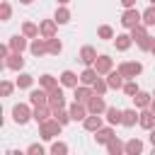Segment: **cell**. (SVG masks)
I'll list each match as a JSON object with an SVG mask.
<instances>
[{
	"instance_id": "obj_2",
	"label": "cell",
	"mask_w": 155,
	"mask_h": 155,
	"mask_svg": "<svg viewBox=\"0 0 155 155\" xmlns=\"http://www.w3.org/2000/svg\"><path fill=\"white\" fill-rule=\"evenodd\" d=\"M126 80H133V78H138L140 73H143V63H138V61H124V63H119V68H116Z\"/></svg>"
},
{
	"instance_id": "obj_35",
	"label": "cell",
	"mask_w": 155,
	"mask_h": 155,
	"mask_svg": "<svg viewBox=\"0 0 155 155\" xmlns=\"http://www.w3.org/2000/svg\"><path fill=\"white\" fill-rule=\"evenodd\" d=\"M48 41V53H53V56H58L61 51H63V41L61 39H56V36H51V39H46Z\"/></svg>"
},
{
	"instance_id": "obj_18",
	"label": "cell",
	"mask_w": 155,
	"mask_h": 155,
	"mask_svg": "<svg viewBox=\"0 0 155 155\" xmlns=\"http://www.w3.org/2000/svg\"><path fill=\"white\" fill-rule=\"evenodd\" d=\"M102 124H104V119H102V114H87V119L82 121V126H85V131H99L102 128Z\"/></svg>"
},
{
	"instance_id": "obj_12",
	"label": "cell",
	"mask_w": 155,
	"mask_h": 155,
	"mask_svg": "<svg viewBox=\"0 0 155 155\" xmlns=\"http://www.w3.org/2000/svg\"><path fill=\"white\" fill-rule=\"evenodd\" d=\"M39 29H41V36H44V39H51V36H56V31H58V22H56V19H41V22H39Z\"/></svg>"
},
{
	"instance_id": "obj_8",
	"label": "cell",
	"mask_w": 155,
	"mask_h": 155,
	"mask_svg": "<svg viewBox=\"0 0 155 155\" xmlns=\"http://www.w3.org/2000/svg\"><path fill=\"white\" fill-rule=\"evenodd\" d=\"M29 104H31V107H44V104H48V90H44V87L31 90V92H29Z\"/></svg>"
},
{
	"instance_id": "obj_46",
	"label": "cell",
	"mask_w": 155,
	"mask_h": 155,
	"mask_svg": "<svg viewBox=\"0 0 155 155\" xmlns=\"http://www.w3.org/2000/svg\"><path fill=\"white\" fill-rule=\"evenodd\" d=\"M150 111L155 114V97H153V102H150Z\"/></svg>"
},
{
	"instance_id": "obj_42",
	"label": "cell",
	"mask_w": 155,
	"mask_h": 155,
	"mask_svg": "<svg viewBox=\"0 0 155 155\" xmlns=\"http://www.w3.org/2000/svg\"><path fill=\"white\" fill-rule=\"evenodd\" d=\"M12 90H15V85H12L10 80H2V82H0V92H2V97H10Z\"/></svg>"
},
{
	"instance_id": "obj_21",
	"label": "cell",
	"mask_w": 155,
	"mask_h": 155,
	"mask_svg": "<svg viewBox=\"0 0 155 155\" xmlns=\"http://www.w3.org/2000/svg\"><path fill=\"white\" fill-rule=\"evenodd\" d=\"M99 78V73H97V68L94 65H87L82 73H80V85H90L92 87V82Z\"/></svg>"
},
{
	"instance_id": "obj_17",
	"label": "cell",
	"mask_w": 155,
	"mask_h": 155,
	"mask_svg": "<svg viewBox=\"0 0 155 155\" xmlns=\"http://www.w3.org/2000/svg\"><path fill=\"white\" fill-rule=\"evenodd\" d=\"M94 68H97V73L99 75H107L109 70H114V61L109 58V56H97V61H94Z\"/></svg>"
},
{
	"instance_id": "obj_30",
	"label": "cell",
	"mask_w": 155,
	"mask_h": 155,
	"mask_svg": "<svg viewBox=\"0 0 155 155\" xmlns=\"http://www.w3.org/2000/svg\"><path fill=\"white\" fill-rule=\"evenodd\" d=\"M128 34H131V39H133V44H138L140 39H145L148 36V27L140 22V24H136L133 29H128Z\"/></svg>"
},
{
	"instance_id": "obj_31",
	"label": "cell",
	"mask_w": 155,
	"mask_h": 155,
	"mask_svg": "<svg viewBox=\"0 0 155 155\" xmlns=\"http://www.w3.org/2000/svg\"><path fill=\"white\" fill-rule=\"evenodd\" d=\"M53 19H56L58 24H68V22H70V10H68L65 5H58V7H56V15H53Z\"/></svg>"
},
{
	"instance_id": "obj_41",
	"label": "cell",
	"mask_w": 155,
	"mask_h": 155,
	"mask_svg": "<svg viewBox=\"0 0 155 155\" xmlns=\"http://www.w3.org/2000/svg\"><path fill=\"white\" fill-rule=\"evenodd\" d=\"M153 44H155V36H150V34H148L145 39H140V41H138V48H140V51H150V48H153Z\"/></svg>"
},
{
	"instance_id": "obj_26",
	"label": "cell",
	"mask_w": 155,
	"mask_h": 155,
	"mask_svg": "<svg viewBox=\"0 0 155 155\" xmlns=\"http://www.w3.org/2000/svg\"><path fill=\"white\" fill-rule=\"evenodd\" d=\"M107 116V124H111V126H119L121 124V114H124V109H116V107H107V111H104Z\"/></svg>"
},
{
	"instance_id": "obj_49",
	"label": "cell",
	"mask_w": 155,
	"mask_h": 155,
	"mask_svg": "<svg viewBox=\"0 0 155 155\" xmlns=\"http://www.w3.org/2000/svg\"><path fill=\"white\" fill-rule=\"evenodd\" d=\"M150 53H153V56H155V44H153V48H150Z\"/></svg>"
},
{
	"instance_id": "obj_10",
	"label": "cell",
	"mask_w": 155,
	"mask_h": 155,
	"mask_svg": "<svg viewBox=\"0 0 155 155\" xmlns=\"http://www.w3.org/2000/svg\"><path fill=\"white\" fill-rule=\"evenodd\" d=\"M7 46H10V51H17V53H24V51L29 48V44H27V36H24V34H15V36H10Z\"/></svg>"
},
{
	"instance_id": "obj_24",
	"label": "cell",
	"mask_w": 155,
	"mask_h": 155,
	"mask_svg": "<svg viewBox=\"0 0 155 155\" xmlns=\"http://www.w3.org/2000/svg\"><path fill=\"white\" fill-rule=\"evenodd\" d=\"M131 99H133L136 109H148V107H150V102H153V94H150V92H143V90H140V92H138L136 97H131Z\"/></svg>"
},
{
	"instance_id": "obj_20",
	"label": "cell",
	"mask_w": 155,
	"mask_h": 155,
	"mask_svg": "<svg viewBox=\"0 0 155 155\" xmlns=\"http://www.w3.org/2000/svg\"><path fill=\"white\" fill-rule=\"evenodd\" d=\"M138 116H140V109H138V111H136V109H124V114H121V126H126V128L136 126V124H138Z\"/></svg>"
},
{
	"instance_id": "obj_9",
	"label": "cell",
	"mask_w": 155,
	"mask_h": 155,
	"mask_svg": "<svg viewBox=\"0 0 155 155\" xmlns=\"http://www.w3.org/2000/svg\"><path fill=\"white\" fill-rule=\"evenodd\" d=\"M87 109H90V114H104V111H107V102H104V97L94 92V94L90 97V102H87Z\"/></svg>"
},
{
	"instance_id": "obj_5",
	"label": "cell",
	"mask_w": 155,
	"mask_h": 155,
	"mask_svg": "<svg viewBox=\"0 0 155 155\" xmlns=\"http://www.w3.org/2000/svg\"><path fill=\"white\" fill-rule=\"evenodd\" d=\"M48 107L56 111V109H65V94H63V85L48 90Z\"/></svg>"
},
{
	"instance_id": "obj_38",
	"label": "cell",
	"mask_w": 155,
	"mask_h": 155,
	"mask_svg": "<svg viewBox=\"0 0 155 155\" xmlns=\"http://www.w3.org/2000/svg\"><path fill=\"white\" fill-rule=\"evenodd\" d=\"M92 90H94L97 94H104V92L109 90V85H107V78H97V80L92 82Z\"/></svg>"
},
{
	"instance_id": "obj_40",
	"label": "cell",
	"mask_w": 155,
	"mask_h": 155,
	"mask_svg": "<svg viewBox=\"0 0 155 155\" xmlns=\"http://www.w3.org/2000/svg\"><path fill=\"white\" fill-rule=\"evenodd\" d=\"M51 153H53V155H65V153H68V145H65L63 140H53V143H51Z\"/></svg>"
},
{
	"instance_id": "obj_32",
	"label": "cell",
	"mask_w": 155,
	"mask_h": 155,
	"mask_svg": "<svg viewBox=\"0 0 155 155\" xmlns=\"http://www.w3.org/2000/svg\"><path fill=\"white\" fill-rule=\"evenodd\" d=\"M61 85V80H56L53 75H48V73H44L41 78H39V87H44V90H53V87H58Z\"/></svg>"
},
{
	"instance_id": "obj_37",
	"label": "cell",
	"mask_w": 155,
	"mask_h": 155,
	"mask_svg": "<svg viewBox=\"0 0 155 155\" xmlns=\"http://www.w3.org/2000/svg\"><path fill=\"white\" fill-rule=\"evenodd\" d=\"M97 36L104 39V41H109V39H114V29H111L109 24H102V27L97 29Z\"/></svg>"
},
{
	"instance_id": "obj_13",
	"label": "cell",
	"mask_w": 155,
	"mask_h": 155,
	"mask_svg": "<svg viewBox=\"0 0 155 155\" xmlns=\"http://www.w3.org/2000/svg\"><path fill=\"white\" fill-rule=\"evenodd\" d=\"M124 82H126V78H124L119 70H109V73H107V85H109V90H124Z\"/></svg>"
},
{
	"instance_id": "obj_16",
	"label": "cell",
	"mask_w": 155,
	"mask_h": 155,
	"mask_svg": "<svg viewBox=\"0 0 155 155\" xmlns=\"http://www.w3.org/2000/svg\"><path fill=\"white\" fill-rule=\"evenodd\" d=\"M138 126H140V128H145V131L155 128V114L150 111V107H148V109H140V116H138Z\"/></svg>"
},
{
	"instance_id": "obj_22",
	"label": "cell",
	"mask_w": 155,
	"mask_h": 155,
	"mask_svg": "<svg viewBox=\"0 0 155 155\" xmlns=\"http://www.w3.org/2000/svg\"><path fill=\"white\" fill-rule=\"evenodd\" d=\"M58 80H61V85H63V87H78L80 75H75L73 70H63V73L58 75Z\"/></svg>"
},
{
	"instance_id": "obj_43",
	"label": "cell",
	"mask_w": 155,
	"mask_h": 155,
	"mask_svg": "<svg viewBox=\"0 0 155 155\" xmlns=\"http://www.w3.org/2000/svg\"><path fill=\"white\" fill-rule=\"evenodd\" d=\"M27 153H29V155H44V145H39V143H31V145L27 148Z\"/></svg>"
},
{
	"instance_id": "obj_47",
	"label": "cell",
	"mask_w": 155,
	"mask_h": 155,
	"mask_svg": "<svg viewBox=\"0 0 155 155\" xmlns=\"http://www.w3.org/2000/svg\"><path fill=\"white\" fill-rule=\"evenodd\" d=\"M56 2H58V5H68L70 0H56Z\"/></svg>"
},
{
	"instance_id": "obj_23",
	"label": "cell",
	"mask_w": 155,
	"mask_h": 155,
	"mask_svg": "<svg viewBox=\"0 0 155 155\" xmlns=\"http://www.w3.org/2000/svg\"><path fill=\"white\" fill-rule=\"evenodd\" d=\"M114 46H116V51H128V48L133 46L131 34H116V36H114Z\"/></svg>"
},
{
	"instance_id": "obj_44",
	"label": "cell",
	"mask_w": 155,
	"mask_h": 155,
	"mask_svg": "<svg viewBox=\"0 0 155 155\" xmlns=\"http://www.w3.org/2000/svg\"><path fill=\"white\" fill-rule=\"evenodd\" d=\"M119 2H121V7H124V10H128V7H136V2H138V0H119Z\"/></svg>"
},
{
	"instance_id": "obj_50",
	"label": "cell",
	"mask_w": 155,
	"mask_h": 155,
	"mask_svg": "<svg viewBox=\"0 0 155 155\" xmlns=\"http://www.w3.org/2000/svg\"><path fill=\"white\" fill-rule=\"evenodd\" d=\"M150 5H155V0H150Z\"/></svg>"
},
{
	"instance_id": "obj_15",
	"label": "cell",
	"mask_w": 155,
	"mask_h": 155,
	"mask_svg": "<svg viewBox=\"0 0 155 155\" xmlns=\"http://www.w3.org/2000/svg\"><path fill=\"white\" fill-rule=\"evenodd\" d=\"M114 136H116V133H114V126H111V124H109V126H102L99 131H94V140H97L99 145H107Z\"/></svg>"
},
{
	"instance_id": "obj_19",
	"label": "cell",
	"mask_w": 155,
	"mask_h": 155,
	"mask_svg": "<svg viewBox=\"0 0 155 155\" xmlns=\"http://www.w3.org/2000/svg\"><path fill=\"white\" fill-rule=\"evenodd\" d=\"M80 61H82L85 68H87V65H94V61H97L94 46H82V48H80Z\"/></svg>"
},
{
	"instance_id": "obj_25",
	"label": "cell",
	"mask_w": 155,
	"mask_h": 155,
	"mask_svg": "<svg viewBox=\"0 0 155 155\" xmlns=\"http://www.w3.org/2000/svg\"><path fill=\"white\" fill-rule=\"evenodd\" d=\"M53 116V109L48 107V104H44V107H34V121L36 124H44L46 119H51Z\"/></svg>"
},
{
	"instance_id": "obj_48",
	"label": "cell",
	"mask_w": 155,
	"mask_h": 155,
	"mask_svg": "<svg viewBox=\"0 0 155 155\" xmlns=\"http://www.w3.org/2000/svg\"><path fill=\"white\" fill-rule=\"evenodd\" d=\"M19 2H22V5H31L34 0H19Z\"/></svg>"
},
{
	"instance_id": "obj_34",
	"label": "cell",
	"mask_w": 155,
	"mask_h": 155,
	"mask_svg": "<svg viewBox=\"0 0 155 155\" xmlns=\"http://www.w3.org/2000/svg\"><path fill=\"white\" fill-rule=\"evenodd\" d=\"M138 92H140V87H138L136 78H133V80H126V82H124V94H128V97H136Z\"/></svg>"
},
{
	"instance_id": "obj_3",
	"label": "cell",
	"mask_w": 155,
	"mask_h": 155,
	"mask_svg": "<svg viewBox=\"0 0 155 155\" xmlns=\"http://www.w3.org/2000/svg\"><path fill=\"white\" fill-rule=\"evenodd\" d=\"M29 119H34V109H31L29 104H15V107H12V121H15V124L24 126Z\"/></svg>"
},
{
	"instance_id": "obj_4",
	"label": "cell",
	"mask_w": 155,
	"mask_h": 155,
	"mask_svg": "<svg viewBox=\"0 0 155 155\" xmlns=\"http://www.w3.org/2000/svg\"><path fill=\"white\" fill-rule=\"evenodd\" d=\"M140 22H143V12H138L136 7L124 10V15H121V27H124V29H133V27L140 24Z\"/></svg>"
},
{
	"instance_id": "obj_36",
	"label": "cell",
	"mask_w": 155,
	"mask_h": 155,
	"mask_svg": "<svg viewBox=\"0 0 155 155\" xmlns=\"http://www.w3.org/2000/svg\"><path fill=\"white\" fill-rule=\"evenodd\" d=\"M143 24H145V27H155V5H150V7L143 12Z\"/></svg>"
},
{
	"instance_id": "obj_6",
	"label": "cell",
	"mask_w": 155,
	"mask_h": 155,
	"mask_svg": "<svg viewBox=\"0 0 155 155\" xmlns=\"http://www.w3.org/2000/svg\"><path fill=\"white\" fill-rule=\"evenodd\" d=\"M68 111H70V119H73V121H85V119H87V114H90L87 104H82V102H78V99L68 107Z\"/></svg>"
},
{
	"instance_id": "obj_28",
	"label": "cell",
	"mask_w": 155,
	"mask_h": 155,
	"mask_svg": "<svg viewBox=\"0 0 155 155\" xmlns=\"http://www.w3.org/2000/svg\"><path fill=\"white\" fill-rule=\"evenodd\" d=\"M143 140L140 138H131V140H126V155H140L143 153Z\"/></svg>"
},
{
	"instance_id": "obj_1",
	"label": "cell",
	"mask_w": 155,
	"mask_h": 155,
	"mask_svg": "<svg viewBox=\"0 0 155 155\" xmlns=\"http://www.w3.org/2000/svg\"><path fill=\"white\" fill-rule=\"evenodd\" d=\"M61 128H63V124H61L56 116H51V119H46L44 124H39V136H41L44 140H53L56 136H61Z\"/></svg>"
},
{
	"instance_id": "obj_14",
	"label": "cell",
	"mask_w": 155,
	"mask_h": 155,
	"mask_svg": "<svg viewBox=\"0 0 155 155\" xmlns=\"http://www.w3.org/2000/svg\"><path fill=\"white\" fill-rule=\"evenodd\" d=\"M92 94H94V90H92L90 85H78V87H73V97H75L78 102H82V104H87Z\"/></svg>"
},
{
	"instance_id": "obj_11",
	"label": "cell",
	"mask_w": 155,
	"mask_h": 155,
	"mask_svg": "<svg viewBox=\"0 0 155 155\" xmlns=\"http://www.w3.org/2000/svg\"><path fill=\"white\" fill-rule=\"evenodd\" d=\"M2 63H5V68H7V70H17V73L24 68V58H22V53H17V51H12Z\"/></svg>"
},
{
	"instance_id": "obj_39",
	"label": "cell",
	"mask_w": 155,
	"mask_h": 155,
	"mask_svg": "<svg viewBox=\"0 0 155 155\" xmlns=\"http://www.w3.org/2000/svg\"><path fill=\"white\" fill-rule=\"evenodd\" d=\"M10 15H12L10 0H2V2H0V19H2V22H7V19H10Z\"/></svg>"
},
{
	"instance_id": "obj_45",
	"label": "cell",
	"mask_w": 155,
	"mask_h": 155,
	"mask_svg": "<svg viewBox=\"0 0 155 155\" xmlns=\"http://www.w3.org/2000/svg\"><path fill=\"white\" fill-rule=\"evenodd\" d=\"M150 143L155 145V128H150Z\"/></svg>"
},
{
	"instance_id": "obj_27",
	"label": "cell",
	"mask_w": 155,
	"mask_h": 155,
	"mask_svg": "<svg viewBox=\"0 0 155 155\" xmlns=\"http://www.w3.org/2000/svg\"><path fill=\"white\" fill-rule=\"evenodd\" d=\"M107 153H109V155H121V153H126V143H121V140L114 136V138L107 143Z\"/></svg>"
},
{
	"instance_id": "obj_7",
	"label": "cell",
	"mask_w": 155,
	"mask_h": 155,
	"mask_svg": "<svg viewBox=\"0 0 155 155\" xmlns=\"http://www.w3.org/2000/svg\"><path fill=\"white\" fill-rule=\"evenodd\" d=\"M29 51H31V56H44V53H48V41L44 39V36H36V39H31L29 41Z\"/></svg>"
},
{
	"instance_id": "obj_29",
	"label": "cell",
	"mask_w": 155,
	"mask_h": 155,
	"mask_svg": "<svg viewBox=\"0 0 155 155\" xmlns=\"http://www.w3.org/2000/svg\"><path fill=\"white\" fill-rule=\"evenodd\" d=\"M22 34H24L27 39H36V36H41V29H39V24H34V22H24V24H22Z\"/></svg>"
},
{
	"instance_id": "obj_33",
	"label": "cell",
	"mask_w": 155,
	"mask_h": 155,
	"mask_svg": "<svg viewBox=\"0 0 155 155\" xmlns=\"http://www.w3.org/2000/svg\"><path fill=\"white\" fill-rule=\"evenodd\" d=\"M15 85H17L19 90H29V87L34 85V75H29V73H19V78L15 80Z\"/></svg>"
},
{
	"instance_id": "obj_51",
	"label": "cell",
	"mask_w": 155,
	"mask_h": 155,
	"mask_svg": "<svg viewBox=\"0 0 155 155\" xmlns=\"http://www.w3.org/2000/svg\"><path fill=\"white\" fill-rule=\"evenodd\" d=\"M153 97H155V90H153Z\"/></svg>"
}]
</instances>
